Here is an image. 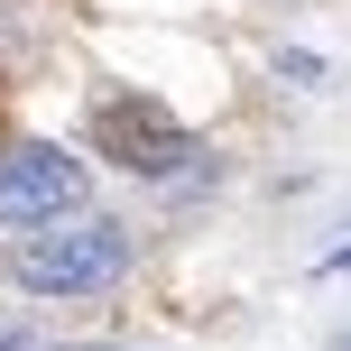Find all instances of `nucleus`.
<instances>
[{
	"mask_svg": "<svg viewBox=\"0 0 351 351\" xmlns=\"http://www.w3.org/2000/svg\"><path fill=\"white\" fill-rule=\"evenodd\" d=\"M10 278L28 296H102V287L130 278V231L111 213H56V222L19 231Z\"/></svg>",
	"mask_w": 351,
	"mask_h": 351,
	"instance_id": "obj_1",
	"label": "nucleus"
},
{
	"mask_svg": "<svg viewBox=\"0 0 351 351\" xmlns=\"http://www.w3.org/2000/svg\"><path fill=\"white\" fill-rule=\"evenodd\" d=\"M56 213H84V158L56 139H0V222L37 231Z\"/></svg>",
	"mask_w": 351,
	"mask_h": 351,
	"instance_id": "obj_2",
	"label": "nucleus"
},
{
	"mask_svg": "<svg viewBox=\"0 0 351 351\" xmlns=\"http://www.w3.org/2000/svg\"><path fill=\"white\" fill-rule=\"evenodd\" d=\"M93 148H102L111 167L148 176V185H167V176H185L194 158H204V139H194L185 121H167L158 102H102L93 111Z\"/></svg>",
	"mask_w": 351,
	"mask_h": 351,
	"instance_id": "obj_3",
	"label": "nucleus"
},
{
	"mask_svg": "<svg viewBox=\"0 0 351 351\" xmlns=\"http://www.w3.org/2000/svg\"><path fill=\"white\" fill-rule=\"evenodd\" d=\"M324 268H342V278H351V250H333V259H324Z\"/></svg>",
	"mask_w": 351,
	"mask_h": 351,
	"instance_id": "obj_4",
	"label": "nucleus"
},
{
	"mask_svg": "<svg viewBox=\"0 0 351 351\" xmlns=\"http://www.w3.org/2000/svg\"><path fill=\"white\" fill-rule=\"evenodd\" d=\"M342 351H351V333H342Z\"/></svg>",
	"mask_w": 351,
	"mask_h": 351,
	"instance_id": "obj_5",
	"label": "nucleus"
}]
</instances>
